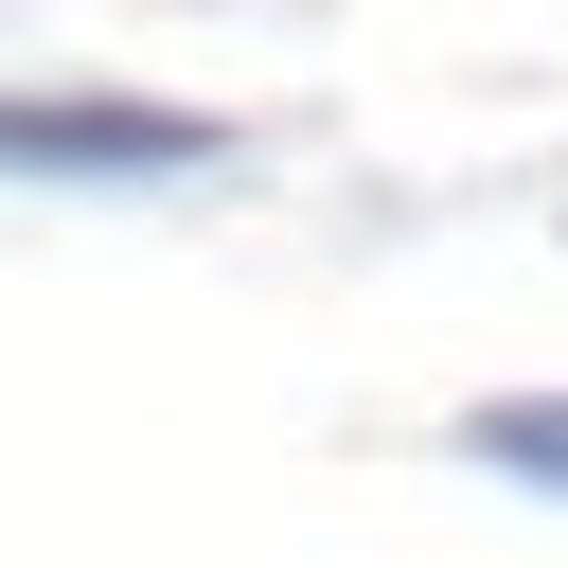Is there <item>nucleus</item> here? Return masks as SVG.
Wrapping results in <instances>:
<instances>
[{
	"label": "nucleus",
	"instance_id": "f257e3e1",
	"mask_svg": "<svg viewBox=\"0 0 568 568\" xmlns=\"http://www.w3.org/2000/svg\"><path fill=\"white\" fill-rule=\"evenodd\" d=\"M213 124L142 89H0V178H195Z\"/></svg>",
	"mask_w": 568,
	"mask_h": 568
},
{
	"label": "nucleus",
	"instance_id": "f03ea898",
	"mask_svg": "<svg viewBox=\"0 0 568 568\" xmlns=\"http://www.w3.org/2000/svg\"><path fill=\"white\" fill-rule=\"evenodd\" d=\"M462 462H497V479L568 497V390H497V408H462Z\"/></svg>",
	"mask_w": 568,
	"mask_h": 568
}]
</instances>
